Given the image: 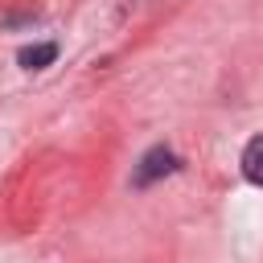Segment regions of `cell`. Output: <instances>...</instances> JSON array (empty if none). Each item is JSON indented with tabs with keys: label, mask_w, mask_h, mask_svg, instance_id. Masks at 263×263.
Wrapping results in <instances>:
<instances>
[{
	"label": "cell",
	"mask_w": 263,
	"mask_h": 263,
	"mask_svg": "<svg viewBox=\"0 0 263 263\" xmlns=\"http://www.w3.org/2000/svg\"><path fill=\"white\" fill-rule=\"evenodd\" d=\"M173 168H177V156H173L164 144H156V148H148V152L140 156V164H136V173H132V185H136V189H144V185H152V181L168 177Z\"/></svg>",
	"instance_id": "cell-1"
},
{
	"label": "cell",
	"mask_w": 263,
	"mask_h": 263,
	"mask_svg": "<svg viewBox=\"0 0 263 263\" xmlns=\"http://www.w3.org/2000/svg\"><path fill=\"white\" fill-rule=\"evenodd\" d=\"M242 177L251 185H263V136H255L247 148H242Z\"/></svg>",
	"instance_id": "cell-2"
},
{
	"label": "cell",
	"mask_w": 263,
	"mask_h": 263,
	"mask_svg": "<svg viewBox=\"0 0 263 263\" xmlns=\"http://www.w3.org/2000/svg\"><path fill=\"white\" fill-rule=\"evenodd\" d=\"M53 58H58V45H53V41H45V45H25V49L16 53V62H21L25 70H45Z\"/></svg>",
	"instance_id": "cell-3"
}]
</instances>
